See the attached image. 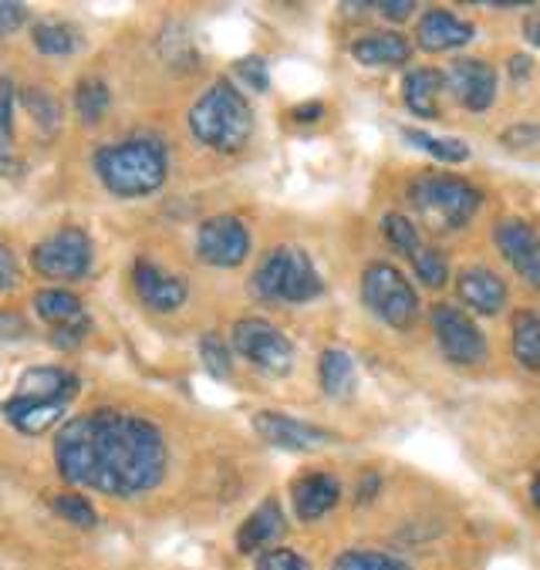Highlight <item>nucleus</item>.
Listing matches in <instances>:
<instances>
[{"mask_svg": "<svg viewBox=\"0 0 540 570\" xmlns=\"http://www.w3.org/2000/svg\"><path fill=\"white\" fill-rule=\"evenodd\" d=\"M199 358L206 365V372L213 379H230L234 375V365H230V352L224 345V337H216V334H203L199 337Z\"/></svg>", "mask_w": 540, "mask_h": 570, "instance_id": "35", "label": "nucleus"}, {"mask_svg": "<svg viewBox=\"0 0 540 570\" xmlns=\"http://www.w3.org/2000/svg\"><path fill=\"white\" fill-rule=\"evenodd\" d=\"M284 510H281V503L277 500H264L244 523H240V530H237V550L240 553H264V550H271L281 537H284Z\"/></svg>", "mask_w": 540, "mask_h": 570, "instance_id": "19", "label": "nucleus"}, {"mask_svg": "<svg viewBox=\"0 0 540 570\" xmlns=\"http://www.w3.org/2000/svg\"><path fill=\"white\" fill-rule=\"evenodd\" d=\"M446 85V75L432 68H415L402 78V98L412 116L419 119H436L440 116V91Z\"/></svg>", "mask_w": 540, "mask_h": 570, "instance_id": "22", "label": "nucleus"}, {"mask_svg": "<svg viewBox=\"0 0 540 570\" xmlns=\"http://www.w3.org/2000/svg\"><path fill=\"white\" fill-rule=\"evenodd\" d=\"M342 500V483L332 473H307L304 480L294 483V513L311 523L332 513Z\"/></svg>", "mask_w": 540, "mask_h": 570, "instance_id": "18", "label": "nucleus"}, {"mask_svg": "<svg viewBox=\"0 0 540 570\" xmlns=\"http://www.w3.org/2000/svg\"><path fill=\"white\" fill-rule=\"evenodd\" d=\"M456 291H460V301L470 311L483 314V317H493V314H500L507 307V284L493 271H487V267L463 271L456 277Z\"/></svg>", "mask_w": 540, "mask_h": 570, "instance_id": "17", "label": "nucleus"}, {"mask_svg": "<svg viewBox=\"0 0 540 570\" xmlns=\"http://www.w3.org/2000/svg\"><path fill=\"white\" fill-rule=\"evenodd\" d=\"M510 348H513V358L527 372H540V317L533 311H517L513 314Z\"/></svg>", "mask_w": 540, "mask_h": 570, "instance_id": "25", "label": "nucleus"}, {"mask_svg": "<svg viewBox=\"0 0 540 570\" xmlns=\"http://www.w3.org/2000/svg\"><path fill=\"white\" fill-rule=\"evenodd\" d=\"M14 132V85L0 78V139L11 142Z\"/></svg>", "mask_w": 540, "mask_h": 570, "instance_id": "39", "label": "nucleus"}, {"mask_svg": "<svg viewBox=\"0 0 540 570\" xmlns=\"http://www.w3.org/2000/svg\"><path fill=\"white\" fill-rule=\"evenodd\" d=\"M108 105H112V91H108V85L101 78H81L75 85V111H78L81 122L98 126L101 116L108 111Z\"/></svg>", "mask_w": 540, "mask_h": 570, "instance_id": "28", "label": "nucleus"}, {"mask_svg": "<svg viewBox=\"0 0 540 570\" xmlns=\"http://www.w3.org/2000/svg\"><path fill=\"white\" fill-rule=\"evenodd\" d=\"M237 75L254 88V91H267L271 88V75H267V65H264V58H257V55H251V58H240L237 61Z\"/></svg>", "mask_w": 540, "mask_h": 570, "instance_id": "38", "label": "nucleus"}, {"mask_svg": "<svg viewBox=\"0 0 540 570\" xmlns=\"http://www.w3.org/2000/svg\"><path fill=\"white\" fill-rule=\"evenodd\" d=\"M196 257L209 267H240L251 257V230L240 216H209L196 230Z\"/></svg>", "mask_w": 540, "mask_h": 570, "instance_id": "10", "label": "nucleus"}, {"mask_svg": "<svg viewBox=\"0 0 540 570\" xmlns=\"http://www.w3.org/2000/svg\"><path fill=\"white\" fill-rule=\"evenodd\" d=\"M51 510H55L61 520H68V523H75V527H85V530L98 523L95 507H91L81 493H58V497H51Z\"/></svg>", "mask_w": 540, "mask_h": 570, "instance_id": "33", "label": "nucleus"}, {"mask_svg": "<svg viewBox=\"0 0 540 570\" xmlns=\"http://www.w3.org/2000/svg\"><path fill=\"white\" fill-rule=\"evenodd\" d=\"M132 287H136L139 301H143L149 311H156V314H173V311H179V307L186 304V297H189L186 284H183L176 274H166V271H159V267L149 264V261H139V264L132 267Z\"/></svg>", "mask_w": 540, "mask_h": 570, "instance_id": "14", "label": "nucleus"}, {"mask_svg": "<svg viewBox=\"0 0 540 570\" xmlns=\"http://www.w3.org/2000/svg\"><path fill=\"white\" fill-rule=\"evenodd\" d=\"M254 432L277 445V449H291V452H307V449H321L335 442V435L328 429H317L311 422H301L287 412H257L254 415Z\"/></svg>", "mask_w": 540, "mask_h": 570, "instance_id": "12", "label": "nucleus"}, {"mask_svg": "<svg viewBox=\"0 0 540 570\" xmlns=\"http://www.w3.org/2000/svg\"><path fill=\"white\" fill-rule=\"evenodd\" d=\"M24 334H31V324L18 311L0 307V341H18Z\"/></svg>", "mask_w": 540, "mask_h": 570, "instance_id": "41", "label": "nucleus"}, {"mask_svg": "<svg viewBox=\"0 0 540 570\" xmlns=\"http://www.w3.org/2000/svg\"><path fill=\"white\" fill-rule=\"evenodd\" d=\"M65 409H68L65 402H38V399L11 395L4 405H0V419L21 435H45L65 422Z\"/></svg>", "mask_w": 540, "mask_h": 570, "instance_id": "16", "label": "nucleus"}, {"mask_svg": "<svg viewBox=\"0 0 540 570\" xmlns=\"http://www.w3.org/2000/svg\"><path fill=\"white\" fill-rule=\"evenodd\" d=\"M375 490H379V476L372 473V476L365 480V487L359 490V500H362V503H372V500H375Z\"/></svg>", "mask_w": 540, "mask_h": 570, "instance_id": "48", "label": "nucleus"}, {"mask_svg": "<svg viewBox=\"0 0 540 570\" xmlns=\"http://www.w3.org/2000/svg\"><path fill=\"white\" fill-rule=\"evenodd\" d=\"M35 314L48 324L51 345H58L61 352L78 348L91 334V317H88L85 304L65 287H41L35 294Z\"/></svg>", "mask_w": 540, "mask_h": 570, "instance_id": "8", "label": "nucleus"}, {"mask_svg": "<svg viewBox=\"0 0 540 570\" xmlns=\"http://www.w3.org/2000/svg\"><path fill=\"white\" fill-rule=\"evenodd\" d=\"M75 392H78V379L68 368H55V365L28 368L18 382V395L38 399V402H65L68 405Z\"/></svg>", "mask_w": 540, "mask_h": 570, "instance_id": "20", "label": "nucleus"}, {"mask_svg": "<svg viewBox=\"0 0 540 570\" xmlns=\"http://www.w3.org/2000/svg\"><path fill=\"white\" fill-rule=\"evenodd\" d=\"M51 452L65 483L108 497L149 493L169 466V445L159 425L122 409H91L68 419Z\"/></svg>", "mask_w": 540, "mask_h": 570, "instance_id": "1", "label": "nucleus"}, {"mask_svg": "<svg viewBox=\"0 0 540 570\" xmlns=\"http://www.w3.org/2000/svg\"><path fill=\"white\" fill-rule=\"evenodd\" d=\"M540 139V129L537 126H513L503 132V146H527V142H537Z\"/></svg>", "mask_w": 540, "mask_h": 570, "instance_id": "42", "label": "nucleus"}, {"mask_svg": "<svg viewBox=\"0 0 540 570\" xmlns=\"http://www.w3.org/2000/svg\"><path fill=\"white\" fill-rule=\"evenodd\" d=\"M503 261L513 267V274L530 287L540 291V234L523 219H503L493 234Z\"/></svg>", "mask_w": 540, "mask_h": 570, "instance_id": "11", "label": "nucleus"}, {"mask_svg": "<svg viewBox=\"0 0 540 570\" xmlns=\"http://www.w3.org/2000/svg\"><path fill=\"white\" fill-rule=\"evenodd\" d=\"M362 297L372 307V314L379 321H385L389 327L402 331L419 317V294H415L412 281L399 267H392L385 261H375V264L365 267Z\"/></svg>", "mask_w": 540, "mask_h": 570, "instance_id": "5", "label": "nucleus"}, {"mask_svg": "<svg viewBox=\"0 0 540 570\" xmlns=\"http://www.w3.org/2000/svg\"><path fill=\"white\" fill-rule=\"evenodd\" d=\"M382 234H385L389 244H392L395 250H402L405 257L422 244V237H419V230H415V223H412L409 216H402V213L382 216Z\"/></svg>", "mask_w": 540, "mask_h": 570, "instance_id": "34", "label": "nucleus"}, {"mask_svg": "<svg viewBox=\"0 0 540 570\" xmlns=\"http://www.w3.org/2000/svg\"><path fill=\"white\" fill-rule=\"evenodd\" d=\"M379 11H382L389 21H405V18L415 11V4H412V0H385V4H379Z\"/></svg>", "mask_w": 540, "mask_h": 570, "instance_id": "43", "label": "nucleus"}, {"mask_svg": "<svg viewBox=\"0 0 540 570\" xmlns=\"http://www.w3.org/2000/svg\"><path fill=\"white\" fill-rule=\"evenodd\" d=\"M257 570H314V567L287 547H271L257 557Z\"/></svg>", "mask_w": 540, "mask_h": 570, "instance_id": "36", "label": "nucleus"}, {"mask_svg": "<svg viewBox=\"0 0 540 570\" xmlns=\"http://www.w3.org/2000/svg\"><path fill=\"white\" fill-rule=\"evenodd\" d=\"M510 75H513V81L517 78H527L530 75V58L527 55H513L510 58Z\"/></svg>", "mask_w": 540, "mask_h": 570, "instance_id": "46", "label": "nucleus"}, {"mask_svg": "<svg viewBox=\"0 0 540 570\" xmlns=\"http://www.w3.org/2000/svg\"><path fill=\"white\" fill-rule=\"evenodd\" d=\"M446 85L453 98L470 111H487L497 98V71L480 58H460L446 71Z\"/></svg>", "mask_w": 540, "mask_h": 570, "instance_id": "13", "label": "nucleus"}, {"mask_svg": "<svg viewBox=\"0 0 540 570\" xmlns=\"http://www.w3.org/2000/svg\"><path fill=\"white\" fill-rule=\"evenodd\" d=\"M287 264H291V247H274L254 271L251 277V291L261 301H281L284 294V277H287Z\"/></svg>", "mask_w": 540, "mask_h": 570, "instance_id": "26", "label": "nucleus"}, {"mask_svg": "<svg viewBox=\"0 0 540 570\" xmlns=\"http://www.w3.org/2000/svg\"><path fill=\"white\" fill-rule=\"evenodd\" d=\"M409 55H412V45L395 31H375L352 45V58L365 68H395V65H405Z\"/></svg>", "mask_w": 540, "mask_h": 570, "instance_id": "21", "label": "nucleus"}, {"mask_svg": "<svg viewBox=\"0 0 540 570\" xmlns=\"http://www.w3.org/2000/svg\"><path fill=\"white\" fill-rule=\"evenodd\" d=\"M321 274H317V267H314V261L304 254V250H297V247H291V264H287V277H284V294H281V301H287V304H304V301H314L317 294H321Z\"/></svg>", "mask_w": 540, "mask_h": 570, "instance_id": "24", "label": "nucleus"}, {"mask_svg": "<svg viewBox=\"0 0 540 570\" xmlns=\"http://www.w3.org/2000/svg\"><path fill=\"white\" fill-rule=\"evenodd\" d=\"M291 116L297 119V122H317L321 116H324V105L321 101H307V105H297Z\"/></svg>", "mask_w": 540, "mask_h": 570, "instance_id": "44", "label": "nucleus"}, {"mask_svg": "<svg viewBox=\"0 0 540 570\" xmlns=\"http://www.w3.org/2000/svg\"><path fill=\"white\" fill-rule=\"evenodd\" d=\"M21 284V264L18 254L11 250V244L0 240V294H8Z\"/></svg>", "mask_w": 540, "mask_h": 570, "instance_id": "37", "label": "nucleus"}, {"mask_svg": "<svg viewBox=\"0 0 540 570\" xmlns=\"http://www.w3.org/2000/svg\"><path fill=\"white\" fill-rule=\"evenodd\" d=\"M91 169L112 196L136 199V196L156 193L166 183L169 153L159 139H149V136L119 139V142L101 146L91 156Z\"/></svg>", "mask_w": 540, "mask_h": 570, "instance_id": "2", "label": "nucleus"}, {"mask_svg": "<svg viewBox=\"0 0 540 570\" xmlns=\"http://www.w3.org/2000/svg\"><path fill=\"white\" fill-rule=\"evenodd\" d=\"M409 199L425 219L443 226V230H460V226H467L477 216L483 193L460 176L425 173L409 186Z\"/></svg>", "mask_w": 540, "mask_h": 570, "instance_id": "4", "label": "nucleus"}, {"mask_svg": "<svg viewBox=\"0 0 540 570\" xmlns=\"http://www.w3.org/2000/svg\"><path fill=\"white\" fill-rule=\"evenodd\" d=\"M317 379H321V389L324 395L332 399H348L355 392V382H359V372H355V362L345 348H328L317 362Z\"/></svg>", "mask_w": 540, "mask_h": 570, "instance_id": "23", "label": "nucleus"}, {"mask_svg": "<svg viewBox=\"0 0 540 570\" xmlns=\"http://www.w3.org/2000/svg\"><path fill=\"white\" fill-rule=\"evenodd\" d=\"M527 41H530L533 48H540V11L527 18Z\"/></svg>", "mask_w": 540, "mask_h": 570, "instance_id": "47", "label": "nucleus"}, {"mask_svg": "<svg viewBox=\"0 0 540 570\" xmlns=\"http://www.w3.org/2000/svg\"><path fill=\"white\" fill-rule=\"evenodd\" d=\"M402 139L422 153H429L432 159H440V163H467L473 156V149L463 142V139H436V136H429V132H419V129H402Z\"/></svg>", "mask_w": 540, "mask_h": 570, "instance_id": "29", "label": "nucleus"}, {"mask_svg": "<svg viewBox=\"0 0 540 570\" xmlns=\"http://www.w3.org/2000/svg\"><path fill=\"white\" fill-rule=\"evenodd\" d=\"M530 497H533V507H537V513H540V470H537V476H533V483H530Z\"/></svg>", "mask_w": 540, "mask_h": 570, "instance_id": "49", "label": "nucleus"}, {"mask_svg": "<svg viewBox=\"0 0 540 570\" xmlns=\"http://www.w3.org/2000/svg\"><path fill=\"white\" fill-rule=\"evenodd\" d=\"M24 21H28V8L24 4H14V0H0V38L14 35Z\"/></svg>", "mask_w": 540, "mask_h": 570, "instance_id": "40", "label": "nucleus"}, {"mask_svg": "<svg viewBox=\"0 0 540 570\" xmlns=\"http://www.w3.org/2000/svg\"><path fill=\"white\" fill-rule=\"evenodd\" d=\"M477 35V28L463 18H456L453 11H443V8H432L419 18L415 24V45L429 55H440V51H453V48H463L470 45Z\"/></svg>", "mask_w": 540, "mask_h": 570, "instance_id": "15", "label": "nucleus"}, {"mask_svg": "<svg viewBox=\"0 0 540 570\" xmlns=\"http://www.w3.org/2000/svg\"><path fill=\"white\" fill-rule=\"evenodd\" d=\"M95 264V244L81 226H61V230L41 237L31 247V267L48 281H85Z\"/></svg>", "mask_w": 540, "mask_h": 570, "instance_id": "6", "label": "nucleus"}, {"mask_svg": "<svg viewBox=\"0 0 540 570\" xmlns=\"http://www.w3.org/2000/svg\"><path fill=\"white\" fill-rule=\"evenodd\" d=\"M432 331H436V345L453 365H480L487 358V337L480 324L453 307V304H436L432 307Z\"/></svg>", "mask_w": 540, "mask_h": 570, "instance_id": "9", "label": "nucleus"}, {"mask_svg": "<svg viewBox=\"0 0 540 570\" xmlns=\"http://www.w3.org/2000/svg\"><path fill=\"white\" fill-rule=\"evenodd\" d=\"M234 352L267 375H287L294 368L291 337L264 317H240L230 331Z\"/></svg>", "mask_w": 540, "mask_h": 570, "instance_id": "7", "label": "nucleus"}, {"mask_svg": "<svg viewBox=\"0 0 540 570\" xmlns=\"http://www.w3.org/2000/svg\"><path fill=\"white\" fill-rule=\"evenodd\" d=\"M189 132L213 153H240L254 136L251 101L230 81H213L189 108Z\"/></svg>", "mask_w": 540, "mask_h": 570, "instance_id": "3", "label": "nucleus"}, {"mask_svg": "<svg viewBox=\"0 0 540 570\" xmlns=\"http://www.w3.org/2000/svg\"><path fill=\"white\" fill-rule=\"evenodd\" d=\"M18 156L11 153V142H4V139H0V179H4V176H11V173H18Z\"/></svg>", "mask_w": 540, "mask_h": 570, "instance_id": "45", "label": "nucleus"}, {"mask_svg": "<svg viewBox=\"0 0 540 570\" xmlns=\"http://www.w3.org/2000/svg\"><path fill=\"white\" fill-rule=\"evenodd\" d=\"M31 41L41 55L48 58H68L81 48V35L78 28L65 24V21H38L31 28Z\"/></svg>", "mask_w": 540, "mask_h": 570, "instance_id": "27", "label": "nucleus"}, {"mask_svg": "<svg viewBox=\"0 0 540 570\" xmlns=\"http://www.w3.org/2000/svg\"><path fill=\"white\" fill-rule=\"evenodd\" d=\"M409 261H412L415 277H419L425 287H443V284L450 281V264H446L443 250H436V247L419 244V247L409 254Z\"/></svg>", "mask_w": 540, "mask_h": 570, "instance_id": "31", "label": "nucleus"}, {"mask_svg": "<svg viewBox=\"0 0 540 570\" xmlns=\"http://www.w3.org/2000/svg\"><path fill=\"white\" fill-rule=\"evenodd\" d=\"M21 101H24V108H28V116L35 119V126L45 132V136H51V132H58L61 129V105H58V98L51 95V91H45V88H24L21 91Z\"/></svg>", "mask_w": 540, "mask_h": 570, "instance_id": "30", "label": "nucleus"}, {"mask_svg": "<svg viewBox=\"0 0 540 570\" xmlns=\"http://www.w3.org/2000/svg\"><path fill=\"white\" fill-rule=\"evenodd\" d=\"M335 570H409V567L382 550H345L338 553Z\"/></svg>", "mask_w": 540, "mask_h": 570, "instance_id": "32", "label": "nucleus"}]
</instances>
